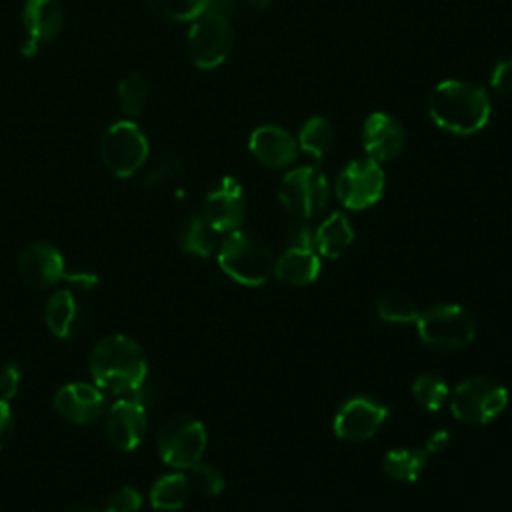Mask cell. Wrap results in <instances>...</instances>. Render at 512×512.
I'll list each match as a JSON object with an SVG mask.
<instances>
[{"mask_svg": "<svg viewBox=\"0 0 512 512\" xmlns=\"http://www.w3.org/2000/svg\"><path fill=\"white\" fill-rule=\"evenodd\" d=\"M508 404V390L484 376L464 380L452 392V414L466 424H486L496 418Z\"/></svg>", "mask_w": 512, "mask_h": 512, "instance_id": "9", "label": "cell"}, {"mask_svg": "<svg viewBox=\"0 0 512 512\" xmlns=\"http://www.w3.org/2000/svg\"><path fill=\"white\" fill-rule=\"evenodd\" d=\"M490 86L500 96H512V56L502 58L490 72Z\"/></svg>", "mask_w": 512, "mask_h": 512, "instance_id": "32", "label": "cell"}, {"mask_svg": "<svg viewBox=\"0 0 512 512\" xmlns=\"http://www.w3.org/2000/svg\"><path fill=\"white\" fill-rule=\"evenodd\" d=\"M14 430V414L10 408V402L0 400V450L6 446Z\"/></svg>", "mask_w": 512, "mask_h": 512, "instance_id": "36", "label": "cell"}, {"mask_svg": "<svg viewBox=\"0 0 512 512\" xmlns=\"http://www.w3.org/2000/svg\"><path fill=\"white\" fill-rule=\"evenodd\" d=\"M88 368L94 384L114 396L136 394L148 374L142 346L124 334H110L98 340L90 350Z\"/></svg>", "mask_w": 512, "mask_h": 512, "instance_id": "1", "label": "cell"}, {"mask_svg": "<svg viewBox=\"0 0 512 512\" xmlns=\"http://www.w3.org/2000/svg\"><path fill=\"white\" fill-rule=\"evenodd\" d=\"M384 472L402 482L418 480L422 468L426 466V454L422 450L412 448H398L390 450L384 456Z\"/></svg>", "mask_w": 512, "mask_h": 512, "instance_id": "25", "label": "cell"}, {"mask_svg": "<svg viewBox=\"0 0 512 512\" xmlns=\"http://www.w3.org/2000/svg\"><path fill=\"white\" fill-rule=\"evenodd\" d=\"M180 172V162L174 156H166L146 178V186H160L172 180Z\"/></svg>", "mask_w": 512, "mask_h": 512, "instance_id": "34", "label": "cell"}, {"mask_svg": "<svg viewBox=\"0 0 512 512\" xmlns=\"http://www.w3.org/2000/svg\"><path fill=\"white\" fill-rule=\"evenodd\" d=\"M334 142L332 124L322 116L308 118L298 132V146L312 158L322 160Z\"/></svg>", "mask_w": 512, "mask_h": 512, "instance_id": "24", "label": "cell"}, {"mask_svg": "<svg viewBox=\"0 0 512 512\" xmlns=\"http://www.w3.org/2000/svg\"><path fill=\"white\" fill-rule=\"evenodd\" d=\"M252 8H256V10H266L270 4H272V0H246Z\"/></svg>", "mask_w": 512, "mask_h": 512, "instance_id": "40", "label": "cell"}, {"mask_svg": "<svg viewBox=\"0 0 512 512\" xmlns=\"http://www.w3.org/2000/svg\"><path fill=\"white\" fill-rule=\"evenodd\" d=\"M100 154L114 176L130 178L148 158V138L136 122L118 120L104 132Z\"/></svg>", "mask_w": 512, "mask_h": 512, "instance_id": "8", "label": "cell"}, {"mask_svg": "<svg viewBox=\"0 0 512 512\" xmlns=\"http://www.w3.org/2000/svg\"><path fill=\"white\" fill-rule=\"evenodd\" d=\"M64 512H104V510H100L96 506H90V504H74V506L66 508Z\"/></svg>", "mask_w": 512, "mask_h": 512, "instance_id": "39", "label": "cell"}, {"mask_svg": "<svg viewBox=\"0 0 512 512\" xmlns=\"http://www.w3.org/2000/svg\"><path fill=\"white\" fill-rule=\"evenodd\" d=\"M384 192V172L372 158L352 160L336 180L338 200L350 210H364L380 200Z\"/></svg>", "mask_w": 512, "mask_h": 512, "instance_id": "11", "label": "cell"}, {"mask_svg": "<svg viewBox=\"0 0 512 512\" xmlns=\"http://www.w3.org/2000/svg\"><path fill=\"white\" fill-rule=\"evenodd\" d=\"M490 98L478 84L444 80L428 96V114L446 132L468 136L482 130L490 120Z\"/></svg>", "mask_w": 512, "mask_h": 512, "instance_id": "2", "label": "cell"}, {"mask_svg": "<svg viewBox=\"0 0 512 512\" xmlns=\"http://www.w3.org/2000/svg\"><path fill=\"white\" fill-rule=\"evenodd\" d=\"M330 196V184L316 166H300L290 170L278 190L282 206L296 218H312L324 210Z\"/></svg>", "mask_w": 512, "mask_h": 512, "instance_id": "10", "label": "cell"}, {"mask_svg": "<svg viewBox=\"0 0 512 512\" xmlns=\"http://www.w3.org/2000/svg\"><path fill=\"white\" fill-rule=\"evenodd\" d=\"M416 328L424 344L438 350H460L472 342L476 322L458 304H438L418 314Z\"/></svg>", "mask_w": 512, "mask_h": 512, "instance_id": "4", "label": "cell"}, {"mask_svg": "<svg viewBox=\"0 0 512 512\" xmlns=\"http://www.w3.org/2000/svg\"><path fill=\"white\" fill-rule=\"evenodd\" d=\"M190 482L186 478V474L174 472V474H166L162 478H158L152 488H150V504L156 510H164V512H172V510H180L188 496H190Z\"/></svg>", "mask_w": 512, "mask_h": 512, "instance_id": "22", "label": "cell"}, {"mask_svg": "<svg viewBox=\"0 0 512 512\" xmlns=\"http://www.w3.org/2000/svg\"><path fill=\"white\" fill-rule=\"evenodd\" d=\"M150 10L168 22H192L208 10V0H146Z\"/></svg>", "mask_w": 512, "mask_h": 512, "instance_id": "27", "label": "cell"}, {"mask_svg": "<svg viewBox=\"0 0 512 512\" xmlns=\"http://www.w3.org/2000/svg\"><path fill=\"white\" fill-rule=\"evenodd\" d=\"M236 6V0H208V10L206 12H216L222 16H228Z\"/></svg>", "mask_w": 512, "mask_h": 512, "instance_id": "38", "label": "cell"}, {"mask_svg": "<svg viewBox=\"0 0 512 512\" xmlns=\"http://www.w3.org/2000/svg\"><path fill=\"white\" fill-rule=\"evenodd\" d=\"M20 388V370L14 362H4L0 366V400L10 402Z\"/></svg>", "mask_w": 512, "mask_h": 512, "instance_id": "33", "label": "cell"}, {"mask_svg": "<svg viewBox=\"0 0 512 512\" xmlns=\"http://www.w3.org/2000/svg\"><path fill=\"white\" fill-rule=\"evenodd\" d=\"M186 470H188L186 478L190 482V488L198 490L204 496H216V494L222 492L224 478H222V474L214 466L196 462L194 466H190Z\"/></svg>", "mask_w": 512, "mask_h": 512, "instance_id": "30", "label": "cell"}, {"mask_svg": "<svg viewBox=\"0 0 512 512\" xmlns=\"http://www.w3.org/2000/svg\"><path fill=\"white\" fill-rule=\"evenodd\" d=\"M376 312L386 322L406 324L416 322L420 310L414 306L412 300L400 296V294H386L376 302Z\"/></svg>", "mask_w": 512, "mask_h": 512, "instance_id": "29", "label": "cell"}, {"mask_svg": "<svg viewBox=\"0 0 512 512\" xmlns=\"http://www.w3.org/2000/svg\"><path fill=\"white\" fill-rule=\"evenodd\" d=\"M146 424H148L146 406L134 396L120 398L108 410L106 434L116 448L130 452L142 442L146 434Z\"/></svg>", "mask_w": 512, "mask_h": 512, "instance_id": "15", "label": "cell"}, {"mask_svg": "<svg viewBox=\"0 0 512 512\" xmlns=\"http://www.w3.org/2000/svg\"><path fill=\"white\" fill-rule=\"evenodd\" d=\"M54 408L74 424H90L104 414L106 396L96 384L70 382L56 392Z\"/></svg>", "mask_w": 512, "mask_h": 512, "instance_id": "16", "label": "cell"}, {"mask_svg": "<svg viewBox=\"0 0 512 512\" xmlns=\"http://www.w3.org/2000/svg\"><path fill=\"white\" fill-rule=\"evenodd\" d=\"M448 442H450V434H448L446 430H436V432L428 438L426 450H428V452H440V450L446 448Z\"/></svg>", "mask_w": 512, "mask_h": 512, "instance_id": "37", "label": "cell"}, {"mask_svg": "<svg viewBox=\"0 0 512 512\" xmlns=\"http://www.w3.org/2000/svg\"><path fill=\"white\" fill-rule=\"evenodd\" d=\"M216 230L204 220L202 214L190 216L182 228V250L200 258L210 256L216 250Z\"/></svg>", "mask_w": 512, "mask_h": 512, "instance_id": "23", "label": "cell"}, {"mask_svg": "<svg viewBox=\"0 0 512 512\" xmlns=\"http://www.w3.org/2000/svg\"><path fill=\"white\" fill-rule=\"evenodd\" d=\"M206 442L204 424L190 414H176L168 418L158 432V452L162 460L180 470L202 460Z\"/></svg>", "mask_w": 512, "mask_h": 512, "instance_id": "7", "label": "cell"}, {"mask_svg": "<svg viewBox=\"0 0 512 512\" xmlns=\"http://www.w3.org/2000/svg\"><path fill=\"white\" fill-rule=\"evenodd\" d=\"M252 156L270 168L290 166L298 156V140L280 126H258L248 140Z\"/></svg>", "mask_w": 512, "mask_h": 512, "instance_id": "18", "label": "cell"}, {"mask_svg": "<svg viewBox=\"0 0 512 512\" xmlns=\"http://www.w3.org/2000/svg\"><path fill=\"white\" fill-rule=\"evenodd\" d=\"M362 142L368 158L380 162L394 160L406 142V132L398 118L386 112H372L364 120Z\"/></svg>", "mask_w": 512, "mask_h": 512, "instance_id": "17", "label": "cell"}, {"mask_svg": "<svg viewBox=\"0 0 512 512\" xmlns=\"http://www.w3.org/2000/svg\"><path fill=\"white\" fill-rule=\"evenodd\" d=\"M64 24V8L60 0H26L22 8V26L26 40L22 52L26 56L36 54V50L54 40Z\"/></svg>", "mask_w": 512, "mask_h": 512, "instance_id": "14", "label": "cell"}, {"mask_svg": "<svg viewBox=\"0 0 512 512\" xmlns=\"http://www.w3.org/2000/svg\"><path fill=\"white\" fill-rule=\"evenodd\" d=\"M148 94H150L148 82L138 72L124 76L118 82V102L126 116L142 114V110L146 108V102H148Z\"/></svg>", "mask_w": 512, "mask_h": 512, "instance_id": "26", "label": "cell"}, {"mask_svg": "<svg viewBox=\"0 0 512 512\" xmlns=\"http://www.w3.org/2000/svg\"><path fill=\"white\" fill-rule=\"evenodd\" d=\"M234 44V30L228 16L204 12L186 34V50L192 64L200 70H212L224 64Z\"/></svg>", "mask_w": 512, "mask_h": 512, "instance_id": "5", "label": "cell"}, {"mask_svg": "<svg viewBox=\"0 0 512 512\" xmlns=\"http://www.w3.org/2000/svg\"><path fill=\"white\" fill-rule=\"evenodd\" d=\"M354 240V230L342 212L330 214L314 230V248L318 254L338 258Z\"/></svg>", "mask_w": 512, "mask_h": 512, "instance_id": "20", "label": "cell"}, {"mask_svg": "<svg viewBox=\"0 0 512 512\" xmlns=\"http://www.w3.org/2000/svg\"><path fill=\"white\" fill-rule=\"evenodd\" d=\"M18 272L22 276V280L38 290L50 288L54 284H58L60 280H68L74 286H80L84 290H90L98 284V276L96 274H88V272H76L70 274L66 272V262L64 256L60 254V250L48 242H34L30 244L18 262Z\"/></svg>", "mask_w": 512, "mask_h": 512, "instance_id": "6", "label": "cell"}, {"mask_svg": "<svg viewBox=\"0 0 512 512\" xmlns=\"http://www.w3.org/2000/svg\"><path fill=\"white\" fill-rule=\"evenodd\" d=\"M386 416L388 410L380 402L366 396H354L336 412L334 432L342 440L362 442L378 432Z\"/></svg>", "mask_w": 512, "mask_h": 512, "instance_id": "12", "label": "cell"}, {"mask_svg": "<svg viewBox=\"0 0 512 512\" xmlns=\"http://www.w3.org/2000/svg\"><path fill=\"white\" fill-rule=\"evenodd\" d=\"M288 246L314 248V230L302 222H296L288 230ZM316 250V248H314Z\"/></svg>", "mask_w": 512, "mask_h": 512, "instance_id": "35", "label": "cell"}, {"mask_svg": "<svg viewBox=\"0 0 512 512\" xmlns=\"http://www.w3.org/2000/svg\"><path fill=\"white\" fill-rule=\"evenodd\" d=\"M244 192L236 178L224 176L206 194L202 204L204 220L216 232H232L244 218Z\"/></svg>", "mask_w": 512, "mask_h": 512, "instance_id": "13", "label": "cell"}, {"mask_svg": "<svg viewBox=\"0 0 512 512\" xmlns=\"http://www.w3.org/2000/svg\"><path fill=\"white\" fill-rule=\"evenodd\" d=\"M78 320V302L68 288L54 292L46 304V324L58 338H70Z\"/></svg>", "mask_w": 512, "mask_h": 512, "instance_id": "21", "label": "cell"}, {"mask_svg": "<svg viewBox=\"0 0 512 512\" xmlns=\"http://www.w3.org/2000/svg\"><path fill=\"white\" fill-rule=\"evenodd\" d=\"M142 506V494L132 486H122L106 498L104 512H138Z\"/></svg>", "mask_w": 512, "mask_h": 512, "instance_id": "31", "label": "cell"}, {"mask_svg": "<svg viewBox=\"0 0 512 512\" xmlns=\"http://www.w3.org/2000/svg\"><path fill=\"white\" fill-rule=\"evenodd\" d=\"M274 274L280 282L290 286L310 284L320 274V256L314 248L288 246L286 252L274 260Z\"/></svg>", "mask_w": 512, "mask_h": 512, "instance_id": "19", "label": "cell"}, {"mask_svg": "<svg viewBox=\"0 0 512 512\" xmlns=\"http://www.w3.org/2000/svg\"><path fill=\"white\" fill-rule=\"evenodd\" d=\"M220 268L244 286H260L274 272L270 246L254 232L232 230L218 248Z\"/></svg>", "mask_w": 512, "mask_h": 512, "instance_id": "3", "label": "cell"}, {"mask_svg": "<svg viewBox=\"0 0 512 512\" xmlns=\"http://www.w3.org/2000/svg\"><path fill=\"white\" fill-rule=\"evenodd\" d=\"M448 386L436 374H420L412 384L414 400L426 410H440L448 398Z\"/></svg>", "mask_w": 512, "mask_h": 512, "instance_id": "28", "label": "cell"}]
</instances>
